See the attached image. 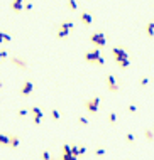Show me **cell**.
<instances>
[{
	"label": "cell",
	"mask_w": 154,
	"mask_h": 160,
	"mask_svg": "<svg viewBox=\"0 0 154 160\" xmlns=\"http://www.w3.org/2000/svg\"><path fill=\"white\" fill-rule=\"evenodd\" d=\"M112 54H114V59L122 69H127L129 68V54L124 47H112Z\"/></svg>",
	"instance_id": "1"
},
{
	"label": "cell",
	"mask_w": 154,
	"mask_h": 160,
	"mask_svg": "<svg viewBox=\"0 0 154 160\" xmlns=\"http://www.w3.org/2000/svg\"><path fill=\"white\" fill-rule=\"evenodd\" d=\"M85 61L86 62H97V64H103V57L100 56V49H93V51H88L85 54Z\"/></svg>",
	"instance_id": "2"
},
{
	"label": "cell",
	"mask_w": 154,
	"mask_h": 160,
	"mask_svg": "<svg viewBox=\"0 0 154 160\" xmlns=\"http://www.w3.org/2000/svg\"><path fill=\"white\" fill-rule=\"evenodd\" d=\"M90 40H92V44L97 49L105 47V44H107V39H105V34L103 32H93L92 36H90Z\"/></svg>",
	"instance_id": "3"
},
{
	"label": "cell",
	"mask_w": 154,
	"mask_h": 160,
	"mask_svg": "<svg viewBox=\"0 0 154 160\" xmlns=\"http://www.w3.org/2000/svg\"><path fill=\"white\" fill-rule=\"evenodd\" d=\"M85 108H86L90 113H93V115H95V113L98 111V108H100V98H98V96H95V98L88 99V101L85 103Z\"/></svg>",
	"instance_id": "4"
},
{
	"label": "cell",
	"mask_w": 154,
	"mask_h": 160,
	"mask_svg": "<svg viewBox=\"0 0 154 160\" xmlns=\"http://www.w3.org/2000/svg\"><path fill=\"white\" fill-rule=\"evenodd\" d=\"M32 91H34V83L32 81H26V83L22 84V88H20L19 93H20V96H29Z\"/></svg>",
	"instance_id": "5"
},
{
	"label": "cell",
	"mask_w": 154,
	"mask_h": 160,
	"mask_svg": "<svg viewBox=\"0 0 154 160\" xmlns=\"http://www.w3.org/2000/svg\"><path fill=\"white\" fill-rule=\"evenodd\" d=\"M80 20H81V24H85V26H92V24H93V15H92V12L83 10V12L80 14Z\"/></svg>",
	"instance_id": "6"
},
{
	"label": "cell",
	"mask_w": 154,
	"mask_h": 160,
	"mask_svg": "<svg viewBox=\"0 0 154 160\" xmlns=\"http://www.w3.org/2000/svg\"><path fill=\"white\" fill-rule=\"evenodd\" d=\"M107 88H108V91H112V93H117L119 91V84H117V81H115V78L112 76V74L107 76Z\"/></svg>",
	"instance_id": "7"
},
{
	"label": "cell",
	"mask_w": 154,
	"mask_h": 160,
	"mask_svg": "<svg viewBox=\"0 0 154 160\" xmlns=\"http://www.w3.org/2000/svg\"><path fill=\"white\" fill-rule=\"evenodd\" d=\"M24 0H12V4H10V9L12 10L15 12V14H19V12L22 10V9H24Z\"/></svg>",
	"instance_id": "8"
},
{
	"label": "cell",
	"mask_w": 154,
	"mask_h": 160,
	"mask_svg": "<svg viewBox=\"0 0 154 160\" xmlns=\"http://www.w3.org/2000/svg\"><path fill=\"white\" fill-rule=\"evenodd\" d=\"M12 62H14L15 66H19L20 69H27V61L22 57H12Z\"/></svg>",
	"instance_id": "9"
},
{
	"label": "cell",
	"mask_w": 154,
	"mask_h": 160,
	"mask_svg": "<svg viewBox=\"0 0 154 160\" xmlns=\"http://www.w3.org/2000/svg\"><path fill=\"white\" fill-rule=\"evenodd\" d=\"M10 137L12 135H5V133H0V145L9 147L10 145Z\"/></svg>",
	"instance_id": "10"
},
{
	"label": "cell",
	"mask_w": 154,
	"mask_h": 160,
	"mask_svg": "<svg viewBox=\"0 0 154 160\" xmlns=\"http://www.w3.org/2000/svg\"><path fill=\"white\" fill-rule=\"evenodd\" d=\"M59 27H61V29L70 30V32H71V30H75V22H73V20H64Z\"/></svg>",
	"instance_id": "11"
},
{
	"label": "cell",
	"mask_w": 154,
	"mask_h": 160,
	"mask_svg": "<svg viewBox=\"0 0 154 160\" xmlns=\"http://www.w3.org/2000/svg\"><path fill=\"white\" fill-rule=\"evenodd\" d=\"M12 40V37L9 36L7 32H2V30H0V44H9Z\"/></svg>",
	"instance_id": "12"
},
{
	"label": "cell",
	"mask_w": 154,
	"mask_h": 160,
	"mask_svg": "<svg viewBox=\"0 0 154 160\" xmlns=\"http://www.w3.org/2000/svg\"><path fill=\"white\" fill-rule=\"evenodd\" d=\"M68 36H70V30L61 29V27H59L58 32H56V37H58V39H64V37H68Z\"/></svg>",
	"instance_id": "13"
},
{
	"label": "cell",
	"mask_w": 154,
	"mask_h": 160,
	"mask_svg": "<svg viewBox=\"0 0 154 160\" xmlns=\"http://www.w3.org/2000/svg\"><path fill=\"white\" fill-rule=\"evenodd\" d=\"M59 160H78V157L75 155L73 152H68V153H63Z\"/></svg>",
	"instance_id": "14"
},
{
	"label": "cell",
	"mask_w": 154,
	"mask_h": 160,
	"mask_svg": "<svg viewBox=\"0 0 154 160\" xmlns=\"http://www.w3.org/2000/svg\"><path fill=\"white\" fill-rule=\"evenodd\" d=\"M19 143H20V140H19V137H15V135H12L10 137V148H17L19 147Z\"/></svg>",
	"instance_id": "15"
},
{
	"label": "cell",
	"mask_w": 154,
	"mask_h": 160,
	"mask_svg": "<svg viewBox=\"0 0 154 160\" xmlns=\"http://www.w3.org/2000/svg\"><path fill=\"white\" fill-rule=\"evenodd\" d=\"M146 34H147L149 37L154 36V22H149V24L146 26Z\"/></svg>",
	"instance_id": "16"
},
{
	"label": "cell",
	"mask_w": 154,
	"mask_h": 160,
	"mask_svg": "<svg viewBox=\"0 0 154 160\" xmlns=\"http://www.w3.org/2000/svg\"><path fill=\"white\" fill-rule=\"evenodd\" d=\"M68 9H70L71 12H76L78 10V2L76 0H68Z\"/></svg>",
	"instance_id": "17"
},
{
	"label": "cell",
	"mask_w": 154,
	"mask_h": 160,
	"mask_svg": "<svg viewBox=\"0 0 154 160\" xmlns=\"http://www.w3.org/2000/svg\"><path fill=\"white\" fill-rule=\"evenodd\" d=\"M31 113H32L34 117H42V111L39 110V106H32V108H31Z\"/></svg>",
	"instance_id": "18"
},
{
	"label": "cell",
	"mask_w": 154,
	"mask_h": 160,
	"mask_svg": "<svg viewBox=\"0 0 154 160\" xmlns=\"http://www.w3.org/2000/svg\"><path fill=\"white\" fill-rule=\"evenodd\" d=\"M108 123L110 125L117 123V115H115V113H108Z\"/></svg>",
	"instance_id": "19"
},
{
	"label": "cell",
	"mask_w": 154,
	"mask_h": 160,
	"mask_svg": "<svg viewBox=\"0 0 154 160\" xmlns=\"http://www.w3.org/2000/svg\"><path fill=\"white\" fill-rule=\"evenodd\" d=\"M51 118H53V120H59V118H61V113H59L58 110L53 108L51 110Z\"/></svg>",
	"instance_id": "20"
},
{
	"label": "cell",
	"mask_w": 154,
	"mask_h": 160,
	"mask_svg": "<svg viewBox=\"0 0 154 160\" xmlns=\"http://www.w3.org/2000/svg\"><path fill=\"white\" fill-rule=\"evenodd\" d=\"M146 138L149 140V142H152L154 140V131L152 130H146Z\"/></svg>",
	"instance_id": "21"
},
{
	"label": "cell",
	"mask_w": 154,
	"mask_h": 160,
	"mask_svg": "<svg viewBox=\"0 0 154 160\" xmlns=\"http://www.w3.org/2000/svg\"><path fill=\"white\" fill-rule=\"evenodd\" d=\"M41 158L42 160H53V157H51V153L49 152H42L41 153Z\"/></svg>",
	"instance_id": "22"
},
{
	"label": "cell",
	"mask_w": 154,
	"mask_h": 160,
	"mask_svg": "<svg viewBox=\"0 0 154 160\" xmlns=\"http://www.w3.org/2000/svg\"><path fill=\"white\" fill-rule=\"evenodd\" d=\"M105 153H107L105 148H97V150H95V155H97V157H103Z\"/></svg>",
	"instance_id": "23"
},
{
	"label": "cell",
	"mask_w": 154,
	"mask_h": 160,
	"mask_svg": "<svg viewBox=\"0 0 154 160\" xmlns=\"http://www.w3.org/2000/svg\"><path fill=\"white\" fill-rule=\"evenodd\" d=\"M78 123H80L81 127H86V125H88V120H86L85 117H80V118H78Z\"/></svg>",
	"instance_id": "24"
},
{
	"label": "cell",
	"mask_w": 154,
	"mask_h": 160,
	"mask_svg": "<svg viewBox=\"0 0 154 160\" xmlns=\"http://www.w3.org/2000/svg\"><path fill=\"white\" fill-rule=\"evenodd\" d=\"M125 140H127L129 143H132L134 140H136V137H134V133H127V137H125Z\"/></svg>",
	"instance_id": "25"
},
{
	"label": "cell",
	"mask_w": 154,
	"mask_h": 160,
	"mask_svg": "<svg viewBox=\"0 0 154 160\" xmlns=\"http://www.w3.org/2000/svg\"><path fill=\"white\" fill-rule=\"evenodd\" d=\"M29 111H31V110H19V111H17V115H19V117H22V118H24Z\"/></svg>",
	"instance_id": "26"
},
{
	"label": "cell",
	"mask_w": 154,
	"mask_h": 160,
	"mask_svg": "<svg viewBox=\"0 0 154 160\" xmlns=\"http://www.w3.org/2000/svg\"><path fill=\"white\" fill-rule=\"evenodd\" d=\"M32 123H34V125H41V123H42V117H34Z\"/></svg>",
	"instance_id": "27"
},
{
	"label": "cell",
	"mask_w": 154,
	"mask_h": 160,
	"mask_svg": "<svg viewBox=\"0 0 154 160\" xmlns=\"http://www.w3.org/2000/svg\"><path fill=\"white\" fill-rule=\"evenodd\" d=\"M24 9H26V10H32V4H31V2H26Z\"/></svg>",
	"instance_id": "28"
},
{
	"label": "cell",
	"mask_w": 154,
	"mask_h": 160,
	"mask_svg": "<svg viewBox=\"0 0 154 160\" xmlns=\"http://www.w3.org/2000/svg\"><path fill=\"white\" fill-rule=\"evenodd\" d=\"M129 111H130V113H136L137 111V106L136 105H130V106H129Z\"/></svg>",
	"instance_id": "29"
},
{
	"label": "cell",
	"mask_w": 154,
	"mask_h": 160,
	"mask_svg": "<svg viewBox=\"0 0 154 160\" xmlns=\"http://www.w3.org/2000/svg\"><path fill=\"white\" fill-rule=\"evenodd\" d=\"M7 57V52L5 51H0V61H2V59H5Z\"/></svg>",
	"instance_id": "30"
},
{
	"label": "cell",
	"mask_w": 154,
	"mask_h": 160,
	"mask_svg": "<svg viewBox=\"0 0 154 160\" xmlns=\"http://www.w3.org/2000/svg\"><path fill=\"white\" fill-rule=\"evenodd\" d=\"M147 83H149V79H147V78H142V79H141V84H142V86H146Z\"/></svg>",
	"instance_id": "31"
},
{
	"label": "cell",
	"mask_w": 154,
	"mask_h": 160,
	"mask_svg": "<svg viewBox=\"0 0 154 160\" xmlns=\"http://www.w3.org/2000/svg\"><path fill=\"white\" fill-rule=\"evenodd\" d=\"M85 152H86V148H85V147H80V155H83Z\"/></svg>",
	"instance_id": "32"
},
{
	"label": "cell",
	"mask_w": 154,
	"mask_h": 160,
	"mask_svg": "<svg viewBox=\"0 0 154 160\" xmlns=\"http://www.w3.org/2000/svg\"><path fill=\"white\" fill-rule=\"evenodd\" d=\"M0 88H2V81H0Z\"/></svg>",
	"instance_id": "33"
}]
</instances>
